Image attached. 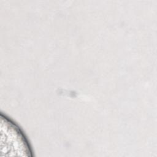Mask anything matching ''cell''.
Segmentation results:
<instances>
[{
	"instance_id": "cell-1",
	"label": "cell",
	"mask_w": 157,
	"mask_h": 157,
	"mask_svg": "<svg viewBox=\"0 0 157 157\" xmlns=\"http://www.w3.org/2000/svg\"><path fill=\"white\" fill-rule=\"evenodd\" d=\"M1 156H33V151L25 132L6 115L1 113Z\"/></svg>"
}]
</instances>
